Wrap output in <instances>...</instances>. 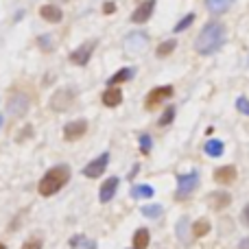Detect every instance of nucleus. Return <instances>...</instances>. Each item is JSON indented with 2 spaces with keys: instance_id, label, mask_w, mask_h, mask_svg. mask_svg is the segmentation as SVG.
<instances>
[{
  "instance_id": "4468645a",
  "label": "nucleus",
  "mask_w": 249,
  "mask_h": 249,
  "mask_svg": "<svg viewBox=\"0 0 249 249\" xmlns=\"http://www.w3.org/2000/svg\"><path fill=\"white\" fill-rule=\"evenodd\" d=\"M124 46H127L129 51H144V48H146V35L144 33H131V35H127V39H124Z\"/></svg>"
},
{
  "instance_id": "f257e3e1",
  "label": "nucleus",
  "mask_w": 249,
  "mask_h": 249,
  "mask_svg": "<svg viewBox=\"0 0 249 249\" xmlns=\"http://www.w3.org/2000/svg\"><path fill=\"white\" fill-rule=\"evenodd\" d=\"M225 44V26L221 22H208L201 29L197 42H195V51L199 55H212Z\"/></svg>"
},
{
  "instance_id": "e433bc0d",
  "label": "nucleus",
  "mask_w": 249,
  "mask_h": 249,
  "mask_svg": "<svg viewBox=\"0 0 249 249\" xmlns=\"http://www.w3.org/2000/svg\"><path fill=\"white\" fill-rule=\"evenodd\" d=\"M0 124H2V116H0Z\"/></svg>"
},
{
  "instance_id": "cd10ccee",
  "label": "nucleus",
  "mask_w": 249,
  "mask_h": 249,
  "mask_svg": "<svg viewBox=\"0 0 249 249\" xmlns=\"http://www.w3.org/2000/svg\"><path fill=\"white\" fill-rule=\"evenodd\" d=\"M142 214L149 216V219H158V216L162 214V208L160 206H144L142 208Z\"/></svg>"
},
{
  "instance_id": "f704fd0d",
  "label": "nucleus",
  "mask_w": 249,
  "mask_h": 249,
  "mask_svg": "<svg viewBox=\"0 0 249 249\" xmlns=\"http://www.w3.org/2000/svg\"><path fill=\"white\" fill-rule=\"evenodd\" d=\"M238 249H249V236H247V238H243L241 245H238Z\"/></svg>"
},
{
  "instance_id": "f8f14e48",
  "label": "nucleus",
  "mask_w": 249,
  "mask_h": 249,
  "mask_svg": "<svg viewBox=\"0 0 249 249\" xmlns=\"http://www.w3.org/2000/svg\"><path fill=\"white\" fill-rule=\"evenodd\" d=\"M116 188H118V177H109L103 186H101V193H99V199L103 203H107L109 199L116 195Z\"/></svg>"
},
{
  "instance_id": "473e14b6",
  "label": "nucleus",
  "mask_w": 249,
  "mask_h": 249,
  "mask_svg": "<svg viewBox=\"0 0 249 249\" xmlns=\"http://www.w3.org/2000/svg\"><path fill=\"white\" fill-rule=\"evenodd\" d=\"M241 221H243V225H247V228H249V206L243 208V212H241Z\"/></svg>"
},
{
  "instance_id": "9d476101",
  "label": "nucleus",
  "mask_w": 249,
  "mask_h": 249,
  "mask_svg": "<svg viewBox=\"0 0 249 249\" xmlns=\"http://www.w3.org/2000/svg\"><path fill=\"white\" fill-rule=\"evenodd\" d=\"M72 99H74V94L70 90H59L55 96H53L51 105H53V109H57V112H66V109L70 107V103H72Z\"/></svg>"
},
{
  "instance_id": "393cba45",
  "label": "nucleus",
  "mask_w": 249,
  "mask_h": 249,
  "mask_svg": "<svg viewBox=\"0 0 249 249\" xmlns=\"http://www.w3.org/2000/svg\"><path fill=\"white\" fill-rule=\"evenodd\" d=\"M193 22H195V13H188L186 18H181V20L177 22L175 29H173V31H175V33H181V31H186L190 24H193Z\"/></svg>"
},
{
  "instance_id": "412c9836",
  "label": "nucleus",
  "mask_w": 249,
  "mask_h": 249,
  "mask_svg": "<svg viewBox=\"0 0 249 249\" xmlns=\"http://www.w3.org/2000/svg\"><path fill=\"white\" fill-rule=\"evenodd\" d=\"M136 74V70L133 68H123V70H118L116 74H114L112 79H109V86H116V83H123V81H129V79Z\"/></svg>"
},
{
  "instance_id": "0eeeda50",
  "label": "nucleus",
  "mask_w": 249,
  "mask_h": 249,
  "mask_svg": "<svg viewBox=\"0 0 249 249\" xmlns=\"http://www.w3.org/2000/svg\"><path fill=\"white\" fill-rule=\"evenodd\" d=\"M88 131V123L86 121H74V123H68L64 127V138L68 142L72 140H79V138H83Z\"/></svg>"
},
{
  "instance_id": "2eb2a0df",
  "label": "nucleus",
  "mask_w": 249,
  "mask_h": 249,
  "mask_svg": "<svg viewBox=\"0 0 249 249\" xmlns=\"http://www.w3.org/2000/svg\"><path fill=\"white\" fill-rule=\"evenodd\" d=\"M214 179L219 181V184H232V181L236 179V168H234V166H221V168H216Z\"/></svg>"
},
{
  "instance_id": "4be33fe9",
  "label": "nucleus",
  "mask_w": 249,
  "mask_h": 249,
  "mask_svg": "<svg viewBox=\"0 0 249 249\" xmlns=\"http://www.w3.org/2000/svg\"><path fill=\"white\" fill-rule=\"evenodd\" d=\"M208 232H210V223H208L206 219H201V221H195V225H193V236L201 238V236H206Z\"/></svg>"
},
{
  "instance_id": "ddd939ff",
  "label": "nucleus",
  "mask_w": 249,
  "mask_h": 249,
  "mask_svg": "<svg viewBox=\"0 0 249 249\" xmlns=\"http://www.w3.org/2000/svg\"><path fill=\"white\" fill-rule=\"evenodd\" d=\"M39 16L44 18L46 22H61V18H64V13H61L59 7H55V4H44L42 9H39Z\"/></svg>"
},
{
  "instance_id": "f03ea898",
  "label": "nucleus",
  "mask_w": 249,
  "mask_h": 249,
  "mask_svg": "<svg viewBox=\"0 0 249 249\" xmlns=\"http://www.w3.org/2000/svg\"><path fill=\"white\" fill-rule=\"evenodd\" d=\"M70 179V168L68 166H55L39 179V195L42 197H53L59 193Z\"/></svg>"
},
{
  "instance_id": "1a4fd4ad",
  "label": "nucleus",
  "mask_w": 249,
  "mask_h": 249,
  "mask_svg": "<svg viewBox=\"0 0 249 249\" xmlns=\"http://www.w3.org/2000/svg\"><path fill=\"white\" fill-rule=\"evenodd\" d=\"M153 9H155V0H146V2H142L140 7L131 13V22H136V24L146 22L151 16H153Z\"/></svg>"
},
{
  "instance_id": "72a5a7b5",
  "label": "nucleus",
  "mask_w": 249,
  "mask_h": 249,
  "mask_svg": "<svg viewBox=\"0 0 249 249\" xmlns=\"http://www.w3.org/2000/svg\"><path fill=\"white\" fill-rule=\"evenodd\" d=\"M114 9H116V4H114V2H105L103 11H105V13H114Z\"/></svg>"
},
{
  "instance_id": "f3484780",
  "label": "nucleus",
  "mask_w": 249,
  "mask_h": 249,
  "mask_svg": "<svg viewBox=\"0 0 249 249\" xmlns=\"http://www.w3.org/2000/svg\"><path fill=\"white\" fill-rule=\"evenodd\" d=\"M149 241H151L149 230H144V228L136 230V234H133V249H146L149 247Z\"/></svg>"
},
{
  "instance_id": "dca6fc26",
  "label": "nucleus",
  "mask_w": 249,
  "mask_h": 249,
  "mask_svg": "<svg viewBox=\"0 0 249 249\" xmlns=\"http://www.w3.org/2000/svg\"><path fill=\"white\" fill-rule=\"evenodd\" d=\"M230 201H232V197H230L228 193H223V190L210 195V206L216 208V210H223L225 206H230Z\"/></svg>"
},
{
  "instance_id": "a878e982",
  "label": "nucleus",
  "mask_w": 249,
  "mask_h": 249,
  "mask_svg": "<svg viewBox=\"0 0 249 249\" xmlns=\"http://www.w3.org/2000/svg\"><path fill=\"white\" fill-rule=\"evenodd\" d=\"M173 118H175V107H166V109H164V114H162V118H160V127L171 124Z\"/></svg>"
},
{
  "instance_id": "7c9ffc66",
  "label": "nucleus",
  "mask_w": 249,
  "mask_h": 249,
  "mask_svg": "<svg viewBox=\"0 0 249 249\" xmlns=\"http://www.w3.org/2000/svg\"><path fill=\"white\" fill-rule=\"evenodd\" d=\"M236 107H238V112H241V114H247V116H249V101L247 99H243V96H241V99L236 101Z\"/></svg>"
},
{
  "instance_id": "bb28decb",
  "label": "nucleus",
  "mask_w": 249,
  "mask_h": 249,
  "mask_svg": "<svg viewBox=\"0 0 249 249\" xmlns=\"http://www.w3.org/2000/svg\"><path fill=\"white\" fill-rule=\"evenodd\" d=\"M177 236L181 238V241H188V219H181L179 223H177Z\"/></svg>"
},
{
  "instance_id": "39448f33",
  "label": "nucleus",
  "mask_w": 249,
  "mask_h": 249,
  "mask_svg": "<svg viewBox=\"0 0 249 249\" xmlns=\"http://www.w3.org/2000/svg\"><path fill=\"white\" fill-rule=\"evenodd\" d=\"M109 164V153H101L96 160H92L90 164H88L86 168H83V175L90 177V179H94V177H101L105 173V168H107Z\"/></svg>"
},
{
  "instance_id": "b1692460",
  "label": "nucleus",
  "mask_w": 249,
  "mask_h": 249,
  "mask_svg": "<svg viewBox=\"0 0 249 249\" xmlns=\"http://www.w3.org/2000/svg\"><path fill=\"white\" fill-rule=\"evenodd\" d=\"M70 247H83V249H96V245L92 241H88V238H83V236H74V238H70Z\"/></svg>"
},
{
  "instance_id": "6ab92c4d",
  "label": "nucleus",
  "mask_w": 249,
  "mask_h": 249,
  "mask_svg": "<svg viewBox=\"0 0 249 249\" xmlns=\"http://www.w3.org/2000/svg\"><path fill=\"white\" fill-rule=\"evenodd\" d=\"M223 151H225V146H223V142H221V140L206 142V153L210 155V158H221V155H223Z\"/></svg>"
},
{
  "instance_id": "5701e85b",
  "label": "nucleus",
  "mask_w": 249,
  "mask_h": 249,
  "mask_svg": "<svg viewBox=\"0 0 249 249\" xmlns=\"http://www.w3.org/2000/svg\"><path fill=\"white\" fill-rule=\"evenodd\" d=\"M175 46H177V39H166L164 44H160V48H158V57H168L173 51H175Z\"/></svg>"
},
{
  "instance_id": "9b49d317",
  "label": "nucleus",
  "mask_w": 249,
  "mask_h": 249,
  "mask_svg": "<svg viewBox=\"0 0 249 249\" xmlns=\"http://www.w3.org/2000/svg\"><path fill=\"white\" fill-rule=\"evenodd\" d=\"M101 101H103V105H107V107H118V105L123 103V92L118 90V88H107V90L103 92V96H101Z\"/></svg>"
},
{
  "instance_id": "6e6552de",
  "label": "nucleus",
  "mask_w": 249,
  "mask_h": 249,
  "mask_svg": "<svg viewBox=\"0 0 249 249\" xmlns=\"http://www.w3.org/2000/svg\"><path fill=\"white\" fill-rule=\"evenodd\" d=\"M26 107H29V99H26L24 94H20V92L13 94L11 99H9V105H7L11 116H22V114L26 112Z\"/></svg>"
},
{
  "instance_id": "c85d7f7f",
  "label": "nucleus",
  "mask_w": 249,
  "mask_h": 249,
  "mask_svg": "<svg viewBox=\"0 0 249 249\" xmlns=\"http://www.w3.org/2000/svg\"><path fill=\"white\" fill-rule=\"evenodd\" d=\"M140 151L142 153H149L151 151V136L149 133H142L140 136Z\"/></svg>"
},
{
  "instance_id": "aec40b11",
  "label": "nucleus",
  "mask_w": 249,
  "mask_h": 249,
  "mask_svg": "<svg viewBox=\"0 0 249 249\" xmlns=\"http://www.w3.org/2000/svg\"><path fill=\"white\" fill-rule=\"evenodd\" d=\"M131 197L133 199H149V197H153V188L146 184H138L131 188Z\"/></svg>"
},
{
  "instance_id": "c756f323",
  "label": "nucleus",
  "mask_w": 249,
  "mask_h": 249,
  "mask_svg": "<svg viewBox=\"0 0 249 249\" xmlns=\"http://www.w3.org/2000/svg\"><path fill=\"white\" fill-rule=\"evenodd\" d=\"M22 249H42V241H39V238H29V241L22 245Z\"/></svg>"
},
{
  "instance_id": "7ed1b4c3",
  "label": "nucleus",
  "mask_w": 249,
  "mask_h": 249,
  "mask_svg": "<svg viewBox=\"0 0 249 249\" xmlns=\"http://www.w3.org/2000/svg\"><path fill=\"white\" fill-rule=\"evenodd\" d=\"M199 186V175L197 173H186V175L177 177V199H188Z\"/></svg>"
},
{
  "instance_id": "c9c22d12",
  "label": "nucleus",
  "mask_w": 249,
  "mask_h": 249,
  "mask_svg": "<svg viewBox=\"0 0 249 249\" xmlns=\"http://www.w3.org/2000/svg\"><path fill=\"white\" fill-rule=\"evenodd\" d=\"M0 249H4V245H2V243H0Z\"/></svg>"
},
{
  "instance_id": "423d86ee",
  "label": "nucleus",
  "mask_w": 249,
  "mask_h": 249,
  "mask_svg": "<svg viewBox=\"0 0 249 249\" xmlns=\"http://www.w3.org/2000/svg\"><path fill=\"white\" fill-rule=\"evenodd\" d=\"M94 48H96V42H94V39H92V42H83L81 46L77 48V51L70 53V61H72V64H77V66H86L88 61H90V57H92V53H94Z\"/></svg>"
},
{
  "instance_id": "20e7f679",
  "label": "nucleus",
  "mask_w": 249,
  "mask_h": 249,
  "mask_svg": "<svg viewBox=\"0 0 249 249\" xmlns=\"http://www.w3.org/2000/svg\"><path fill=\"white\" fill-rule=\"evenodd\" d=\"M173 96V88L171 86H162V88H153V90L149 92V96H146V109H155L160 107V103H164L166 99H171Z\"/></svg>"
},
{
  "instance_id": "a211bd4d",
  "label": "nucleus",
  "mask_w": 249,
  "mask_h": 249,
  "mask_svg": "<svg viewBox=\"0 0 249 249\" xmlns=\"http://www.w3.org/2000/svg\"><path fill=\"white\" fill-rule=\"evenodd\" d=\"M234 0H206V7L210 9L212 13H225L230 7H232Z\"/></svg>"
},
{
  "instance_id": "2f4dec72",
  "label": "nucleus",
  "mask_w": 249,
  "mask_h": 249,
  "mask_svg": "<svg viewBox=\"0 0 249 249\" xmlns=\"http://www.w3.org/2000/svg\"><path fill=\"white\" fill-rule=\"evenodd\" d=\"M51 35H42V37H39L37 39V42H39V46H42L44 48V51H51V48H53V42H51Z\"/></svg>"
}]
</instances>
